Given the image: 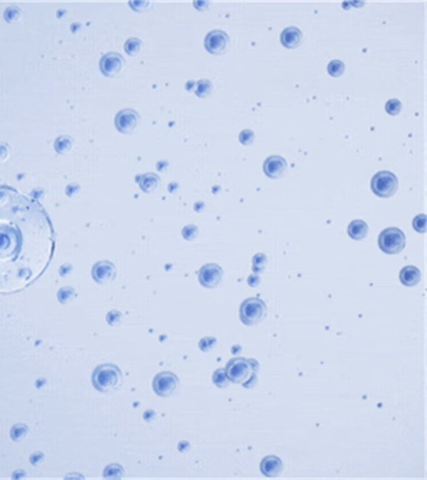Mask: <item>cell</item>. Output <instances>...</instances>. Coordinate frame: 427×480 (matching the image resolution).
Wrapping results in <instances>:
<instances>
[{
    "mask_svg": "<svg viewBox=\"0 0 427 480\" xmlns=\"http://www.w3.org/2000/svg\"><path fill=\"white\" fill-rule=\"evenodd\" d=\"M55 250L46 212L35 200L0 189V293L19 292L37 280Z\"/></svg>",
    "mask_w": 427,
    "mask_h": 480,
    "instance_id": "obj_1",
    "label": "cell"
},
{
    "mask_svg": "<svg viewBox=\"0 0 427 480\" xmlns=\"http://www.w3.org/2000/svg\"><path fill=\"white\" fill-rule=\"evenodd\" d=\"M259 369L260 364L257 361L245 358L230 359L225 368L230 382L246 388H253L257 384Z\"/></svg>",
    "mask_w": 427,
    "mask_h": 480,
    "instance_id": "obj_2",
    "label": "cell"
},
{
    "mask_svg": "<svg viewBox=\"0 0 427 480\" xmlns=\"http://www.w3.org/2000/svg\"><path fill=\"white\" fill-rule=\"evenodd\" d=\"M122 381L121 370L115 364H102L98 366L93 372V385L101 393H108L116 390L121 385Z\"/></svg>",
    "mask_w": 427,
    "mask_h": 480,
    "instance_id": "obj_3",
    "label": "cell"
},
{
    "mask_svg": "<svg viewBox=\"0 0 427 480\" xmlns=\"http://www.w3.org/2000/svg\"><path fill=\"white\" fill-rule=\"evenodd\" d=\"M266 314V305L258 297L246 299L239 308V318L246 326L257 325L264 319Z\"/></svg>",
    "mask_w": 427,
    "mask_h": 480,
    "instance_id": "obj_4",
    "label": "cell"
},
{
    "mask_svg": "<svg viewBox=\"0 0 427 480\" xmlns=\"http://www.w3.org/2000/svg\"><path fill=\"white\" fill-rule=\"evenodd\" d=\"M407 243L404 232L397 228H388L378 237V246L387 255H396L403 250Z\"/></svg>",
    "mask_w": 427,
    "mask_h": 480,
    "instance_id": "obj_5",
    "label": "cell"
},
{
    "mask_svg": "<svg viewBox=\"0 0 427 480\" xmlns=\"http://www.w3.org/2000/svg\"><path fill=\"white\" fill-rule=\"evenodd\" d=\"M399 182L395 174L387 170H381L372 177L370 188L375 195L381 198H388L397 191Z\"/></svg>",
    "mask_w": 427,
    "mask_h": 480,
    "instance_id": "obj_6",
    "label": "cell"
},
{
    "mask_svg": "<svg viewBox=\"0 0 427 480\" xmlns=\"http://www.w3.org/2000/svg\"><path fill=\"white\" fill-rule=\"evenodd\" d=\"M153 389L159 397L173 395L179 387V379L171 372H159L153 379Z\"/></svg>",
    "mask_w": 427,
    "mask_h": 480,
    "instance_id": "obj_7",
    "label": "cell"
},
{
    "mask_svg": "<svg viewBox=\"0 0 427 480\" xmlns=\"http://www.w3.org/2000/svg\"><path fill=\"white\" fill-rule=\"evenodd\" d=\"M140 120V115L136 111L132 109H124L115 115V127L121 133L130 134L136 130Z\"/></svg>",
    "mask_w": 427,
    "mask_h": 480,
    "instance_id": "obj_8",
    "label": "cell"
},
{
    "mask_svg": "<svg viewBox=\"0 0 427 480\" xmlns=\"http://www.w3.org/2000/svg\"><path fill=\"white\" fill-rule=\"evenodd\" d=\"M223 277V270L215 263L204 265L199 271V282L205 288L218 287Z\"/></svg>",
    "mask_w": 427,
    "mask_h": 480,
    "instance_id": "obj_9",
    "label": "cell"
},
{
    "mask_svg": "<svg viewBox=\"0 0 427 480\" xmlns=\"http://www.w3.org/2000/svg\"><path fill=\"white\" fill-rule=\"evenodd\" d=\"M229 36L223 30H216L208 33L204 39V47L212 55H221L229 43Z\"/></svg>",
    "mask_w": 427,
    "mask_h": 480,
    "instance_id": "obj_10",
    "label": "cell"
},
{
    "mask_svg": "<svg viewBox=\"0 0 427 480\" xmlns=\"http://www.w3.org/2000/svg\"><path fill=\"white\" fill-rule=\"evenodd\" d=\"M124 58L120 54L110 52L101 58L99 66L104 75L113 77L120 73L124 65Z\"/></svg>",
    "mask_w": 427,
    "mask_h": 480,
    "instance_id": "obj_11",
    "label": "cell"
},
{
    "mask_svg": "<svg viewBox=\"0 0 427 480\" xmlns=\"http://www.w3.org/2000/svg\"><path fill=\"white\" fill-rule=\"evenodd\" d=\"M92 275L97 283L101 284L108 283L115 279L116 276V268L112 262L101 261L94 265Z\"/></svg>",
    "mask_w": 427,
    "mask_h": 480,
    "instance_id": "obj_12",
    "label": "cell"
},
{
    "mask_svg": "<svg viewBox=\"0 0 427 480\" xmlns=\"http://www.w3.org/2000/svg\"><path fill=\"white\" fill-rule=\"evenodd\" d=\"M287 169V163L283 157L280 156H271L264 161L263 170L267 176L272 179H277L282 176Z\"/></svg>",
    "mask_w": 427,
    "mask_h": 480,
    "instance_id": "obj_13",
    "label": "cell"
},
{
    "mask_svg": "<svg viewBox=\"0 0 427 480\" xmlns=\"http://www.w3.org/2000/svg\"><path fill=\"white\" fill-rule=\"evenodd\" d=\"M283 465L282 460L276 455H269L264 457L260 463V471L262 474H264L265 477H277L279 474L282 473Z\"/></svg>",
    "mask_w": 427,
    "mask_h": 480,
    "instance_id": "obj_14",
    "label": "cell"
},
{
    "mask_svg": "<svg viewBox=\"0 0 427 480\" xmlns=\"http://www.w3.org/2000/svg\"><path fill=\"white\" fill-rule=\"evenodd\" d=\"M302 39V32L297 27L290 26L283 30L280 35V41L288 48H297Z\"/></svg>",
    "mask_w": 427,
    "mask_h": 480,
    "instance_id": "obj_15",
    "label": "cell"
},
{
    "mask_svg": "<svg viewBox=\"0 0 427 480\" xmlns=\"http://www.w3.org/2000/svg\"><path fill=\"white\" fill-rule=\"evenodd\" d=\"M399 281L403 285L407 287H414L420 283L421 273L417 267L415 266H407L403 267L399 271Z\"/></svg>",
    "mask_w": 427,
    "mask_h": 480,
    "instance_id": "obj_16",
    "label": "cell"
},
{
    "mask_svg": "<svg viewBox=\"0 0 427 480\" xmlns=\"http://www.w3.org/2000/svg\"><path fill=\"white\" fill-rule=\"evenodd\" d=\"M369 232L367 223L362 220H354L350 223L347 228L349 237L355 241H361L367 237Z\"/></svg>",
    "mask_w": 427,
    "mask_h": 480,
    "instance_id": "obj_17",
    "label": "cell"
},
{
    "mask_svg": "<svg viewBox=\"0 0 427 480\" xmlns=\"http://www.w3.org/2000/svg\"><path fill=\"white\" fill-rule=\"evenodd\" d=\"M159 182H161L159 177L155 175L154 173L144 174L139 180L140 188L146 193H150L152 191H154L158 187Z\"/></svg>",
    "mask_w": 427,
    "mask_h": 480,
    "instance_id": "obj_18",
    "label": "cell"
},
{
    "mask_svg": "<svg viewBox=\"0 0 427 480\" xmlns=\"http://www.w3.org/2000/svg\"><path fill=\"white\" fill-rule=\"evenodd\" d=\"M124 475V469L120 464H110L103 471V477L107 479H121Z\"/></svg>",
    "mask_w": 427,
    "mask_h": 480,
    "instance_id": "obj_19",
    "label": "cell"
},
{
    "mask_svg": "<svg viewBox=\"0 0 427 480\" xmlns=\"http://www.w3.org/2000/svg\"><path fill=\"white\" fill-rule=\"evenodd\" d=\"M213 85L209 80L204 79L195 83V94L199 97H206L211 93Z\"/></svg>",
    "mask_w": 427,
    "mask_h": 480,
    "instance_id": "obj_20",
    "label": "cell"
},
{
    "mask_svg": "<svg viewBox=\"0 0 427 480\" xmlns=\"http://www.w3.org/2000/svg\"><path fill=\"white\" fill-rule=\"evenodd\" d=\"M213 384L219 388H225L230 384V380L228 378L225 368H219L214 372L212 377Z\"/></svg>",
    "mask_w": 427,
    "mask_h": 480,
    "instance_id": "obj_21",
    "label": "cell"
},
{
    "mask_svg": "<svg viewBox=\"0 0 427 480\" xmlns=\"http://www.w3.org/2000/svg\"><path fill=\"white\" fill-rule=\"evenodd\" d=\"M267 261L266 256L263 253H257L252 259V271L255 274L262 273L265 268Z\"/></svg>",
    "mask_w": 427,
    "mask_h": 480,
    "instance_id": "obj_22",
    "label": "cell"
},
{
    "mask_svg": "<svg viewBox=\"0 0 427 480\" xmlns=\"http://www.w3.org/2000/svg\"><path fill=\"white\" fill-rule=\"evenodd\" d=\"M23 17V12L17 6H10L5 12V19L9 23H14L19 22Z\"/></svg>",
    "mask_w": 427,
    "mask_h": 480,
    "instance_id": "obj_23",
    "label": "cell"
},
{
    "mask_svg": "<svg viewBox=\"0 0 427 480\" xmlns=\"http://www.w3.org/2000/svg\"><path fill=\"white\" fill-rule=\"evenodd\" d=\"M73 140L69 136H62L59 137L56 141V149L59 153H66L71 149Z\"/></svg>",
    "mask_w": 427,
    "mask_h": 480,
    "instance_id": "obj_24",
    "label": "cell"
},
{
    "mask_svg": "<svg viewBox=\"0 0 427 480\" xmlns=\"http://www.w3.org/2000/svg\"><path fill=\"white\" fill-rule=\"evenodd\" d=\"M142 42L138 38H130L124 44V50L129 56H136L141 48Z\"/></svg>",
    "mask_w": 427,
    "mask_h": 480,
    "instance_id": "obj_25",
    "label": "cell"
},
{
    "mask_svg": "<svg viewBox=\"0 0 427 480\" xmlns=\"http://www.w3.org/2000/svg\"><path fill=\"white\" fill-rule=\"evenodd\" d=\"M329 74L334 77L341 75L344 71V64L340 60H334L327 66Z\"/></svg>",
    "mask_w": 427,
    "mask_h": 480,
    "instance_id": "obj_26",
    "label": "cell"
},
{
    "mask_svg": "<svg viewBox=\"0 0 427 480\" xmlns=\"http://www.w3.org/2000/svg\"><path fill=\"white\" fill-rule=\"evenodd\" d=\"M217 344V339L214 337H204L199 342V347L204 352H208L213 350Z\"/></svg>",
    "mask_w": 427,
    "mask_h": 480,
    "instance_id": "obj_27",
    "label": "cell"
},
{
    "mask_svg": "<svg viewBox=\"0 0 427 480\" xmlns=\"http://www.w3.org/2000/svg\"><path fill=\"white\" fill-rule=\"evenodd\" d=\"M426 216L425 214H420L413 219L412 225L416 232L419 233H425L426 231Z\"/></svg>",
    "mask_w": 427,
    "mask_h": 480,
    "instance_id": "obj_28",
    "label": "cell"
},
{
    "mask_svg": "<svg viewBox=\"0 0 427 480\" xmlns=\"http://www.w3.org/2000/svg\"><path fill=\"white\" fill-rule=\"evenodd\" d=\"M386 112L390 114V115H397L398 113L402 110V103L397 99H390L386 102L385 106Z\"/></svg>",
    "mask_w": 427,
    "mask_h": 480,
    "instance_id": "obj_29",
    "label": "cell"
},
{
    "mask_svg": "<svg viewBox=\"0 0 427 480\" xmlns=\"http://www.w3.org/2000/svg\"><path fill=\"white\" fill-rule=\"evenodd\" d=\"M255 139V132L251 130H244L241 132L239 136V142L244 145H248L253 142Z\"/></svg>",
    "mask_w": 427,
    "mask_h": 480,
    "instance_id": "obj_30",
    "label": "cell"
},
{
    "mask_svg": "<svg viewBox=\"0 0 427 480\" xmlns=\"http://www.w3.org/2000/svg\"><path fill=\"white\" fill-rule=\"evenodd\" d=\"M182 235L187 241H192L198 235V228L195 225H188L182 231Z\"/></svg>",
    "mask_w": 427,
    "mask_h": 480,
    "instance_id": "obj_31",
    "label": "cell"
},
{
    "mask_svg": "<svg viewBox=\"0 0 427 480\" xmlns=\"http://www.w3.org/2000/svg\"><path fill=\"white\" fill-rule=\"evenodd\" d=\"M122 314L117 311H111L107 314L106 320L111 326H117L121 322Z\"/></svg>",
    "mask_w": 427,
    "mask_h": 480,
    "instance_id": "obj_32",
    "label": "cell"
},
{
    "mask_svg": "<svg viewBox=\"0 0 427 480\" xmlns=\"http://www.w3.org/2000/svg\"><path fill=\"white\" fill-rule=\"evenodd\" d=\"M247 282H248L249 286H251V287H257L260 283V277L259 274H252V275L249 276Z\"/></svg>",
    "mask_w": 427,
    "mask_h": 480,
    "instance_id": "obj_33",
    "label": "cell"
},
{
    "mask_svg": "<svg viewBox=\"0 0 427 480\" xmlns=\"http://www.w3.org/2000/svg\"><path fill=\"white\" fill-rule=\"evenodd\" d=\"M8 155H9V149L7 146L5 144L0 143V161H5Z\"/></svg>",
    "mask_w": 427,
    "mask_h": 480,
    "instance_id": "obj_34",
    "label": "cell"
},
{
    "mask_svg": "<svg viewBox=\"0 0 427 480\" xmlns=\"http://www.w3.org/2000/svg\"><path fill=\"white\" fill-rule=\"evenodd\" d=\"M209 4V2H204V1H200V2H194V5H195V8L200 10H205V9H207Z\"/></svg>",
    "mask_w": 427,
    "mask_h": 480,
    "instance_id": "obj_35",
    "label": "cell"
}]
</instances>
